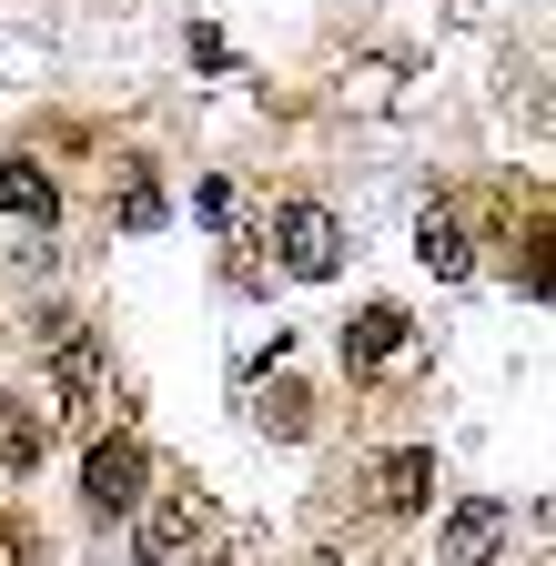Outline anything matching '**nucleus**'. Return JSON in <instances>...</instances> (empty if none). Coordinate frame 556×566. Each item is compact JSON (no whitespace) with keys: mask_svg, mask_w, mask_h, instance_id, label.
I'll use <instances>...</instances> for the list:
<instances>
[{"mask_svg":"<svg viewBox=\"0 0 556 566\" xmlns=\"http://www.w3.org/2000/svg\"><path fill=\"white\" fill-rule=\"evenodd\" d=\"M253 415H263V436H284V446H304V436H314V395H304L294 375H273Z\"/></svg>","mask_w":556,"mask_h":566,"instance_id":"obj_10","label":"nucleus"},{"mask_svg":"<svg viewBox=\"0 0 556 566\" xmlns=\"http://www.w3.org/2000/svg\"><path fill=\"white\" fill-rule=\"evenodd\" d=\"M0 566H11V536H0Z\"/></svg>","mask_w":556,"mask_h":566,"instance_id":"obj_14","label":"nucleus"},{"mask_svg":"<svg viewBox=\"0 0 556 566\" xmlns=\"http://www.w3.org/2000/svg\"><path fill=\"white\" fill-rule=\"evenodd\" d=\"M82 495H92V516H132L153 495V455L132 446V436H102L92 465H82Z\"/></svg>","mask_w":556,"mask_h":566,"instance_id":"obj_2","label":"nucleus"},{"mask_svg":"<svg viewBox=\"0 0 556 566\" xmlns=\"http://www.w3.org/2000/svg\"><path fill=\"white\" fill-rule=\"evenodd\" d=\"M41 354H51V405L82 415V405L102 395V344H92L72 314H51V324H41Z\"/></svg>","mask_w":556,"mask_h":566,"instance_id":"obj_3","label":"nucleus"},{"mask_svg":"<svg viewBox=\"0 0 556 566\" xmlns=\"http://www.w3.org/2000/svg\"><path fill=\"white\" fill-rule=\"evenodd\" d=\"M192 536H202V506H192V495H143V516H132V546H143V566L192 556Z\"/></svg>","mask_w":556,"mask_h":566,"instance_id":"obj_4","label":"nucleus"},{"mask_svg":"<svg viewBox=\"0 0 556 566\" xmlns=\"http://www.w3.org/2000/svg\"><path fill=\"white\" fill-rule=\"evenodd\" d=\"M112 223L122 233H153L162 223V172L153 163H112Z\"/></svg>","mask_w":556,"mask_h":566,"instance_id":"obj_7","label":"nucleus"},{"mask_svg":"<svg viewBox=\"0 0 556 566\" xmlns=\"http://www.w3.org/2000/svg\"><path fill=\"white\" fill-rule=\"evenodd\" d=\"M273 243H284V273H304V283L344 273V223L324 202H284V212H273Z\"/></svg>","mask_w":556,"mask_h":566,"instance_id":"obj_1","label":"nucleus"},{"mask_svg":"<svg viewBox=\"0 0 556 566\" xmlns=\"http://www.w3.org/2000/svg\"><path fill=\"white\" fill-rule=\"evenodd\" d=\"M506 526H516V516L496 506V495H465V506L445 516V566H485V556L506 546Z\"/></svg>","mask_w":556,"mask_h":566,"instance_id":"obj_6","label":"nucleus"},{"mask_svg":"<svg viewBox=\"0 0 556 566\" xmlns=\"http://www.w3.org/2000/svg\"><path fill=\"white\" fill-rule=\"evenodd\" d=\"M41 446H51V424L21 405V415H11V465H41Z\"/></svg>","mask_w":556,"mask_h":566,"instance_id":"obj_12","label":"nucleus"},{"mask_svg":"<svg viewBox=\"0 0 556 566\" xmlns=\"http://www.w3.org/2000/svg\"><path fill=\"white\" fill-rule=\"evenodd\" d=\"M304 566H344V556H334V546H324V556H304Z\"/></svg>","mask_w":556,"mask_h":566,"instance_id":"obj_13","label":"nucleus"},{"mask_svg":"<svg viewBox=\"0 0 556 566\" xmlns=\"http://www.w3.org/2000/svg\"><path fill=\"white\" fill-rule=\"evenodd\" d=\"M415 253H426V263H436L445 283H455V273L475 263V253H465V233H455V212H426V223H415Z\"/></svg>","mask_w":556,"mask_h":566,"instance_id":"obj_11","label":"nucleus"},{"mask_svg":"<svg viewBox=\"0 0 556 566\" xmlns=\"http://www.w3.org/2000/svg\"><path fill=\"white\" fill-rule=\"evenodd\" d=\"M405 354V304H365L344 324V365H395Z\"/></svg>","mask_w":556,"mask_h":566,"instance_id":"obj_8","label":"nucleus"},{"mask_svg":"<svg viewBox=\"0 0 556 566\" xmlns=\"http://www.w3.org/2000/svg\"><path fill=\"white\" fill-rule=\"evenodd\" d=\"M375 506H385V516H426V506H436V446L375 455Z\"/></svg>","mask_w":556,"mask_h":566,"instance_id":"obj_5","label":"nucleus"},{"mask_svg":"<svg viewBox=\"0 0 556 566\" xmlns=\"http://www.w3.org/2000/svg\"><path fill=\"white\" fill-rule=\"evenodd\" d=\"M0 202H11L21 223H51V212H61V192H51V172L31 153H0Z\"/></svg>","mask_w":556,"mask_h":566,"instance_id":"obj_9","label":"nucleus"}]
</instances>
